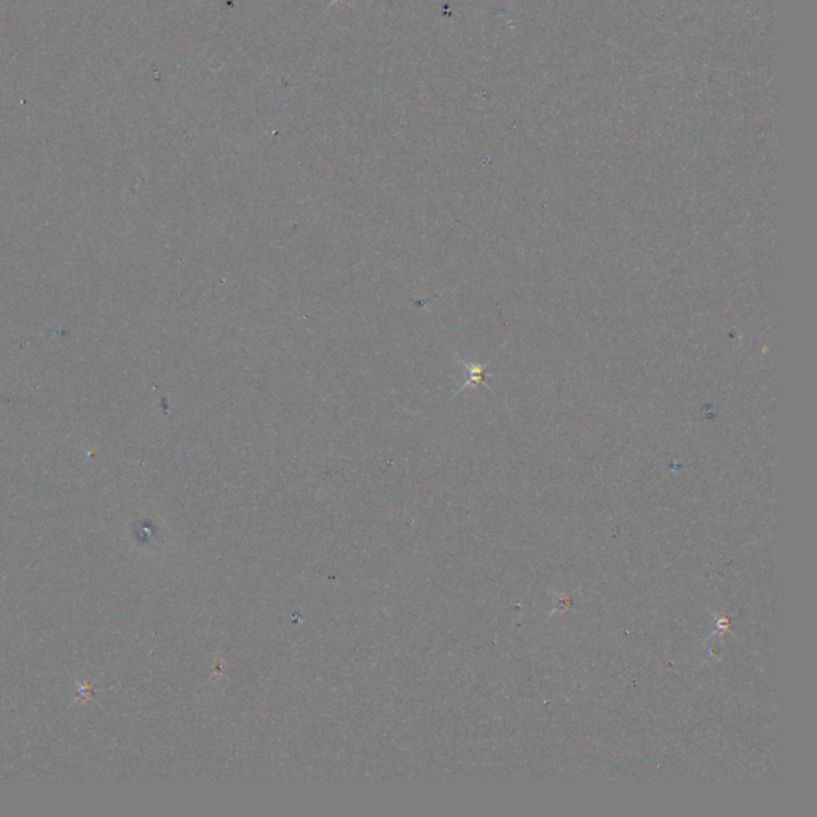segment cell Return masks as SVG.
I'll return each instance as SVG.
<instances>
[]
</instances>
